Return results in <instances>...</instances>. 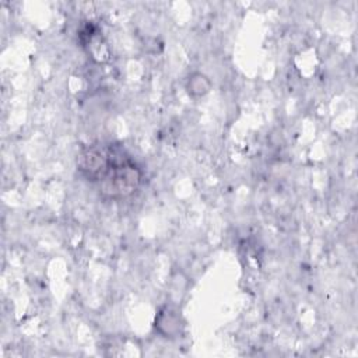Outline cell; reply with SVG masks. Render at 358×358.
<instances>
[{
    "label": "cell",
    "instance_id": "cell-2",
    "mask_svg": "<svg viewBox=\"0 0 358 358\" xmlns=\"http://www.w3.org/2000/svg\"><path fill=\"white\" fill-rule=\"evenodd\" d=\"M112 161V145L92 144L84 147L76 159L78 172L90 182L99 183Z\"/></svg>",
    "mask_w": 358,
    "mask_h": 358
},
{
    "label": "cell",
    "instance_id": "cell-4",
    "mask_svg": "<svg viewBox=\"0 0 358 358\" xmlns=\"http://www.w3.org/2000/svg\"><path fill=\"white\" fill-rule=\"evenodd\" d=\"M155 327H158V330L165 337L175 336L179 333V317L173 310L166 308L164 312H159L155 322Z\"/></svg>",
    "mask_w": 358,
    "mask_h": 358
},
{
    "label": "cell",
    "instance_id": "cell-3",
    "mask_svg": "<svg viewBox=\"0 0 358 358\" xmlns=\"http://www.w3.org/2000/svg\"><path fill=\"white\" fill-rule=\"evenodd\" d=\"M80 39L84 48H87L88 53H91L92 57L98 60H106L108 53H106V43L103 42L101 34L91 25H87L81 34Z\"/></svg>",
    "mask_w": 358,
    "mask_h": 358
},
{
    "label": "cell",
    "instance_id": "cell-1",
    "mask_svg": "<svg viewBox=\"0 0 358 358\" xmlns=\"http://www.w3.org/2000/svg\"><path fill=\"white\" fill-rule=\"evenodd\" d=\"M141 168L117 145H112L110 165L99 180V192L105 199L122 200L134 194L143 182Z\"/></svg>",
    "mask_w": 358,
    "mask_h": 358
},
{
    "label": "cell",
    "instance_id": "cell-5",
    "mask_svg": "<svg viewBox=\"0 0 358 358\" xmlns=\"http://www.w3.org/2000/svg\"><path fill=\"white\" fill-rule=\"evenodd\" d=\"M186 90L193 96H201L211 90V81L203 73H193L187 78Z\"/></svg>",
    "mask_w": 358,
    "mask_h": 358
}]
</instances>
